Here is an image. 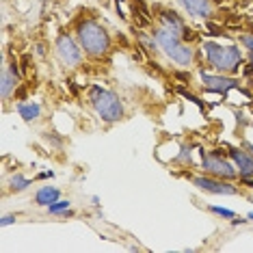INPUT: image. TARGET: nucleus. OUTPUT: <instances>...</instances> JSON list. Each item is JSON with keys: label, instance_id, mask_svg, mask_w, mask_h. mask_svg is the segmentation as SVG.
I'll list each match as a JSON object with an SVG mask.
<instances>
[{"label": "nucleus", "instance_id": "nucleus-1", "mask_svg": "<svg viewBox=\"0 0 253 253\" xmlns=\"http://www.w3.org/2000/svg\"><path fill=\"white\" fill-rule=\"evenodd\" d=\"M76 39L83 45L84 54L93 56V59H102L111 50V35L106 28L95 20H83L76 26Z\"/></svg>", "mask_w": 253, "mask_h": 253}, {"label": "nucleus", "instance_id": "nucleus-2", "mask_svg": "<svg viewBox=\"0 0 253 253\" xmlns=\"http://www.w3.org/2000/svg\"><path fill=\"white\" fill-rule=\"evenodd\" d=\"M204 54H206V61H208L218 74L238 72L240 63H243V52H240V48H236V45H221L214 42H206Z\"/></svg>", "mask_w": 253, "mask_h": 253}, {"label": "nucleus", "instance_id": "nucleus-3", "mask_svg": "<svg viewBox=\"0 0 253 253\" xmlns=\"http://www.w3.org/2000/svg\"><path fill=\"white\" fill-rule=\"evenodd\" d=\"M152 37L156 39V45L175 63V65H180V67L193 65V48L184 42V39L171 35V33L165 31V28H156V31L152 33Z\"/></svg>", "mask_w": 253, "mask_h": 253}, {"label": "nucleus", "instance_id": "nucleus-4", "mask_svg": "<svg viewBox=\"0 0 253 253\" xmlns=\"http://www.w3.org/2000/svg\"><path fill=\"white\" fill-rule=\"evenodd\" d=\"M89 100L93 104L95 113L104 119L106 124H115L124 117V104L119 100L117 93L108 89H102V87H91L89 91Z\"/></svg>", "mask_w": 253, "mask_h": 253}, {"label": "nucleus", "instance_id": "nucleus-5", "mask_svg": "<svg viewBox=\"0 0 253 253\" xmlns=\"http://www.w3.org/2000/svg\"><path fill=\"white\" fill-rule=\"evenodd\" d=\"M201 158H204V171L208 175L221 177V180H234L238 175V169L232 160L218 156L214 152H201Z\"/></svg>", "mask_w": 253, "mask_h": 253}, {"label": "nucleus", "instance_id": "nucleus-6", "mask_svg": "<svg viewBox=\"0 0 253 253\" xmlns=\"http://www.w3.org/2000/svg\"><path fill=\"white\" fill-rule=\"evenodd\" d=\"M54 48H56V56L61 59V63H65V65H70V67L80 65L84 50H83V45H80L72 35H67V33H61V35L56 37Z\"/></svg>", "mask_w": 253, "mask_h": 253}, {"label": "nucleus", "instance_id": "nucleus-7", "mask_svg": "<svg viewBox=\"0 0 253 253\" xmlns=\"http://www.w3.org/2000/svg\"><path fill=\"white\" fill-rule=\"evenodd\" d=\"M193 184L204 193H212V195H236L238 188L232 186L229 182H223L221 177L214 175H197L193 177Z\"/></svg>", "mask_w": 253, "mask_h": 253}, {"label": "nucleus", "instance_id": "nucleus-8", "mask_svg": "<svg viewBox=\"0 0 253 253\" xmlns=\"http://www.w3.org/2000/svg\"><path fill=\"white\" fill-rule=\"evenodd\" d=\"M158 20H160V28H165V31H169L171 35L180 37V39H184V42L193 37L191 28H188L186 24H184V20H182L177 13H173V11H163V13L158 15Z\"/></svg>", "mask_w": 253, "mask_h": 253}, {"label": "nucleus", "instance_id": "nucleus-9", "mask_svg": "<svg viewBox=\"0 0 253 253\" xmlns=\"http://www.w3.org/2000/svg\"><path fill=\"white\" fill-rule=\"evenodd\" d=\"M201 83H204L206 89L214 91V93H227L229 89H238V80L214 76V74H206V72H201Z\"/></svg>", "mask_w": 253, "mask_h": 253}, {"label": "nucleus", "instance_id": "nucleus-10", "mask_svg": "<svg viewBox=\"0 0 253 253\" xmlns=\"http://www.w3.org/2000/svg\"><path fill=\"white\" fill-rule=\"evenodd\" d=\"M175 2L195 18H210L212 15V0H175Z\"/></svg>", "mask_w": 253, "mask_h": 253}, {"label": "nucleus", "instance_id": "nucleus-11", "mask_svg": "<svg viewBox=\"0 0 253 253\" xmlns=\"http://www.w3.org/2000/svg\"><path fill=\"white\" fill-rule=\"evenodd\" d=\"M229 160L236 165L240 177H253V158L243 149H229Z\"/></svg>", "mask_w": 253, "mask_h": 253}, {"label": "nucleus", "instance_id": "nucleus-12", "mask_svg": "<svg viewBox=\"0 0 253 253\" xmlns=\"http://www.w3.org/2000/svg\"><path fill=\"white\" fill-rule=\"evenodd\" d=\"M15 87H18V67L9 65V67H4V72H2V97L4 100H9L11 91Z\"/></svg>", "mask_w": 253, "mask_h": 253}, {"label": "nucleus", "instance_id": "nucleus-13", "mask_svg": "<svg viewBox=\"0 0 253 253\" xmlns=\"http://www.w3.org/2000/svg\"><path fill=\"white\" fill-rule=\"evenodd\" d=\"M18 113L24 122H35V119H39V115H42V106L35 104V102H20Z\"/></svg>", "mask_w": 253, "mask_h": 253}, {"label": "nucleus", "instance_id": "nucleus-14", "mask_svg": "<svg viewBox=\"0 0 253 253\" xmlns=\"http://www.w3.org/2000/svg\"><path fill=\"white\" fill-rule=\"evenodd\" d=\"M56 199H59V188H54V186H43V188H39L35 195V201L39 206H45V208H48L50 204H54Z\"/></svg>", "mask_w": 253, "mask_h": 253}, {"label": "nucleus", "instance_id": "nucleus-15", "mask_svg": "<svg viewBox=\"0 0 253 253\" xmlns=\"http://www.w3.org/2000/svg\"><path fill=\"white\" fill-rule=\"evenodd\" d=\"M31 186V180L20 173H15L13 177H11V191H24V188Z\"/></svg>", "mask_w": 253, "mask_h": 253}, {"label": "nucleus", "instance_id": "nucleus-16", "mask_svg": "<svg viewBox=\"0 0 253 253\" xmlns=\"http://www.w3.org/2000/svg\"><path fill=\"white\" fill-rule=\"evenodd\" d=\"M67 210H70V201H67V199H56L54 204L48 206L50 214H63V212H67Z\"/></svg>", "mask_w": 253, "mask_h": 253}, {"label": "nucleus", "instance_id": "nucleus-17", "mask_svg": "<svg viewBox=\"0 0 253 253\" xmlns=\"http://www.w3.org/2000/svg\"><path fill=\"white\" fill-rule=\"evenodd\" d=\"M210 212H214V214H218V216H225V218H234V216H236L232 210H227V208H218V206H210Z\"/></svg>", "mask_w": 253, "mask_h": 253}, {"label": "nucleus", "instance_id": "nucleus-18", "mask_svg": "<svg viewBox=\"0 0 253 253\" xmlns=\"http://www.w3.org/2000/svg\"><path fill=\"white\" fill-rule=\"evenodd\" d=\"M240 43H243L249 52H253V35H243L240 37Z\"/></svg>", "mask_w": 253, "mask_h": 253}, {"label": "nucleus", "instance_id": "nucleus-19", "mask_svg": "<svg viewBox=\"0 0 253 253\" xmlns=\"http://www.w3.org/2000/svg\"><path fill=\"white\" fill-rule=\"evenodd\" d=\"M13 221H15V216H11V214H9V216H4V218H2V225L7 227V225H11Z\"/></svg>", "mask_w": 253, "mask_h": 253}, {"label": "nucleus", "instance_id": "nucleus-20", "mask_svg": "<svg viewBox=\"0 0 253 253\" xmlns=\"http://www.w3.org/2000/svg\"><path fill=\"white\" fill-rule=\"evenodd\" d=\"M249 218H253V212H251V214H249Z\"/></svg>", "mask_w": 253, "mask_h": 253}]
</instances>
